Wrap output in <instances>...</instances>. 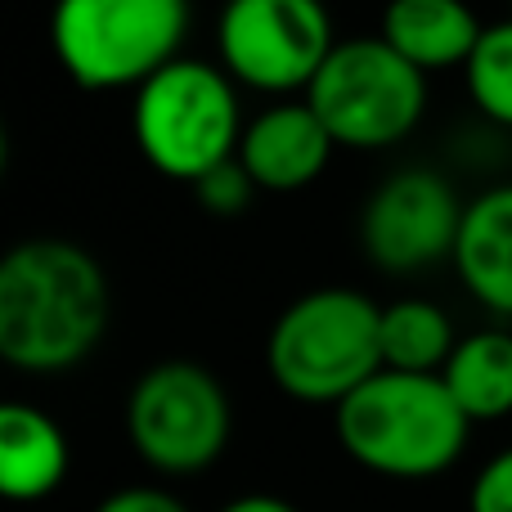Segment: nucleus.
<instances>
[{"label": "nucleus", "instance_id": "nucleus-1", "mask_svg": "<svg viewBox=\"0 0 512 512\" xmlns=\"http://www.w3.org/2000/svg\"><path fill=\"white\" fill-rule=\"evenodd\" d=\"M113 292L86 248L68 239H23L0 256V360L54 378L86 360L108 333Z\"/></svg>", "mask_w": 512, "mask_h": 512}, {"label": "nucleus", "instance_id": "nucleus-2", "mask_svg": "<svg viewBox=\"0 0 512 512\" xmlns=\"http://www.w3.org/2000/svg\"><path fill=\"white\" fill-rule=\"evenodd\" d=\"M346 459L387 481H432L459 463L472 418L441 373L378 369L333 409Z\"/></svg>", "mask_w": 512, "mask_h": 512}, {"label": "nucleus", "instance_id": "nucleus-3", "mask_svg": "<svg viewBox=\"0 0 512 512\" xmlns=\"http://www.w3.org/2000/svg\"><path fill=\"white\" fill-rule=\"evenodd\" d=\"M265 369L288 400L337 409L382 369V306L355 288L301 292L270 324Z\"/></svg>", "mask_w": 512, "mask_h": 512}, {"label": "nucleus", "instance_id": "nucleus-4", "mask_svg": "<svg viewBox=\"0 0 512 512\" xmlns=\"http://www.w3.org/2000/svg\"><path fill=\"white\" fill-rule=\"evenodd\" d=\"M131 135L158 176L180 185L203 180L212 167L239 158L243 117L234 77L207 59H171L135 86Z\"/></svg>", "mask_w": 512, "mask_h": 512}, {"label": "nucleus", "instance_id": "nucleus-5", "mask_svg": "<svg viewBox=\"0 0 512 512\" xmlns=\"http://www.w3.org/2000/svg\"><path fill=\"white\" fill-rule=\"evenodd\" d=\"M189 0H54L50 50L81 90H135L180 59Z\"/></svg>", "mask_w": 512, "mask_h": 512}, {"label": "nucleus", "instance_id": "nucleus-6", "mask_svg": "<svg viewBox=\"0 0 512 512\" xmlns=\"http://www.w3.org/2000/svg\"><path fill=\"white\" fill-rule=\"evenodd\" d=\"M301 99L337 149H391L423 122L427 72L400 59L382 36H351L333 45Z\"/></svg>", "mask_w": 512, "mask_h": 512}, {"label": "nucleus", "instance_id": "nucleus-7", "mask_svg": "<svg viewBox=\"0 0 512 512\" xmlns=\"http://www.w3.org/2000/svg\"><path fill=\"white\" fill-rule=\"evenodd\" d=\"M126 441L162 477H198L225 454L234 409L221 378L198 360H158L126 396Z\"/></svg>", "mask_w": 512, "mask_h": 512}, {"label": "nucleus", "instance_id": "nucleus-8", "mask_svg": "<svg viewBox=\"0 0 512 512\" xmlns=\"http://www.w3.org/2000/svg\"><path fill=\"white\" fill-rule=\"evenodd\" d=\"M333 45L324 0H225L216 23L221 68L261 95H306Z\"/></svg>", "mask_w": 512, "mask_h": 512}, {"label": "nucleus", "instance_id": "nucleus-9", "mask_svg": "<svg viewBox=\"0 0 512 512\" xmlns=\"http://www.w3.org/2000/svg\"><path fill=\"white\" fill-rule=\"evenodd\" d=\"M463 207L454 185L432 167L391 171L360 212V243L382 274H423L454 261Z\"/></svg>", "mask_w": 512, "mask_h": 512}, {"label": "nucleus", "instance_id": "nucleus-10", "mask_svg": "<svg viewBox=\"0 0 512 512\" xmlns=\"http://www.w3.org/2000/svg\"><path fill=\"white\" fill-rule=\"evenodd\" d=\"M337 140L306 99H279L261 108L239 140V162L261 194H297L324 176Z\"/></svg>", "mask_w": 512, "mask_h": 512}, {"label": "nucleus", "instance_id": "nucleus-11", "mask_svg": "<svg viewBox=\"0 0 512 512\" xmlns=\"http://www.w3.org/2000/svg\"><path fill=\"white\" fill-rule=\"evenodd\" d=\"M481 32L486 27L477 23L468 0H387L378 23L382 41L427 77L463 68L477 50Z\"/></svg>", "mask_w": 512, "mask_h": 512}, {"label": "nucleus", "instance_id": "nucleus-12", "mask_svg": "<svg viewBox=\"0 0 512 512\" xmlns=\"http://www.w3.org/2000/svg\"><path fill=\"white\" fill-rule=\"evenodd\" d=\"M72 445L45 409L9 400L0 409V495L14 504H41L63 486Z\"/></svg>", "mask_w": 512, "mask_h": 512}, {"label": "nucleus", "instance_id": "nucleus-13", "mask_svg": "<svg viewBox=\"0 0 512 512\" xmlns=\"http://www.w3.org/2000/svg\"><path fill=\"white\" fill-rule=\"evenodd\" d=\"M454 270L481 306L512 319V185L486 189L463 207Z\"/></svg>", "mask_w": 512, "mask_h": 512}, {"label": "nucleus", "instance_id": "nucleus-14", "mask_svg": "<svg viewBox=\"0 0 512 512\" xmlns=\"http://www.w3.org/2000/svg\"><path fill=\"white\" fill-rule=\"evenodd\" d=\"M441 378L472 423L508 418L512 414V333L508 328H481V333L459 337Z\"/></svg>", "mask_w": 512, "mask_h": 512}, {"label": "nucleus", "instance_id": "nucleus-15", "mask_svg": "<svg viewBox=\"0 0 512 512\" xmlns=\"http://www.w3.org/2000/svg\"><path fill=\"white\" fill-rule=\"evenodd\" d=\"M454 346H459L454 324L436 301L405 297L382 306V369L441 373Z\"/></svg>", "mask_w": 512, "mask_h": 512}, {"label": "nucleus", "instance_id": "nucleus-16", "mask_svg": "<svg viewBox=\"0 0 512 512\" xmlns=\"http://www.w3.org/2000/svg\"><path fill=\"white\" fill-rule=\"evenodd\" d=\"M468 72V95L490 122L512 131V18L490 23L481 32L472 59L463 63Z\"/></svg>", "mask_w": 512, "mask_h": 512}, {"label": "nucleus", "instance_id": "nucleus-17", "mask_svg": "<svg viewBox=\"0 0 512 512\" xmlns=\"http://www.w3.org/2000/svg\"><path fill=\"white\" fill-rule=\"evenodd\" d=\"M194 194L212 216H239L243 207L252 203L256 180L248 176V167H243L239 158H230V162L207 171L203 180H194Z\"/></svg>", "mask_w": 512, "mask_h": 512}, {"label": "nucleus", "instance_id": "nucleus-18", "mask_svg": "<svg viewBox=\"0 0 512 512\" xmlns=\"http://www.w3.org/2000/svg\"><path fill=\"white\" fill-rule=\"evenodd\" d=\"M468 512H512V445L481 463L468 490Z\"/></svg>", "mask_w": 512, "mask_h": 512}, {"label": "nucleus", "instance_id": "nucleus-19", "mask_svg": "<svg viewBox=\"0 0 512 512\" xmlns=\"http://www.w3.org/2000/svg\"><path fill=\"white\" fill-rule=\"evenodd\" d=\"M95 512H189V508L185 499H176L162 486H122L99 499Z\"/></svg>", "mask_w": 512, "mask_h": 512}, {"label": "nucleus", "instance_id": "nucleus-20", "mask_svg": "<svg viewBox=\"0 0 512 512\" xmlns=\"http://www.w3.org/2000/svg\"><path fill=\"white\" fill-rule=\"evenodd\" d=\"M221 512H297V504H288V499H279V495H239Z\"/></svg>", "mask_w": 512, "mask_h": 512}, {"label": "nucleus", "instance_id": "nucleus-21", "mask_svg": "<svg viewBox=\"0 0 512 512\" xmlns=\"http://www.w3.org/2000/svg\"><path fill=\"white\" fill-rule=\"evenodd\" d=\"M508 18H512V14H508Z\"/></svg>", "mask_w": 512, "mask_h": 512}]
</instances>
